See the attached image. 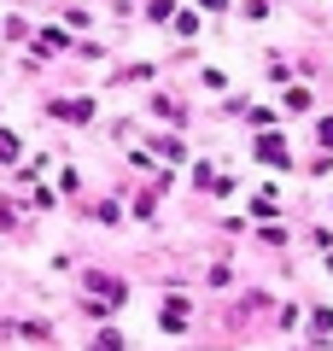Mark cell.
I'll use <instances>...</instances> for the list:
<instances>
[{
    "mask_svg": "<svg viewBox=\"0 0 333 351\" xmlns=\"http://www.w3.org/2000/svg\"><path fill=\"white\" fill-rule=\"evenodd\" d=\"M53 112H59V117H71V123H88V112H94V106H88V100H59Z\"/></svg>",
    "mask_w": 333,
    "mask_h": 351,
    "instance_id": "cell-1",
    "label": "cell"
},
{
    "mask_svg": "<svg viewBox=\"0 0 333 351\" xmlns=\"http://www.w3.org/2000/svg\"><path fill=\"white\" fill-rule=\"evenodd\" d=\"M258 158H263V164H286V147H281L275 135H263V141H258Z\"/></svg>",
    "mask_w": 333,
    "mask_h": 351,
    "instance_id": "cell-2",
    "label": "cell"
},
{
    "mask_svg": "<svg viewBox=\"0 0 333 351\" xmlns=\"http://www.w3.org/2000/svg\"><path fill=\"white\" fill-rule=\"evenodd\" d=\"M0 158H18V141L12 135H0Z\"/></svg>",
    "mask_w": 333,
    "mask_h": 351,
    "instance_id": "cell-3",
    "label": "cell"
},
{
    "mask_svg": "<svg viewBox=\"0 0 333 351\" xmlns=\"http://www.w3.org/2000/svg\"><path fill=\"white\" fill-rule=\"evenodd\" d=\"M321 147H333V117H328V123H321Z\"/></svg>",
    "mask_w": 333,
    "mask_h": 351,
    "instance_id": "cell-4",
    "label": "cell"
}]
</instances>
